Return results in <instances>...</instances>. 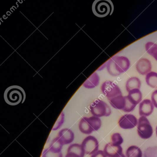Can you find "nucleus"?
I'll list each match as a JSON object with an SVG mask.
<instances>
[{
	"label": "nucleus",
	"mask_w": 157,
	"mask_h": 157,
	"mask_svg": "<svg viewBox=\"0 0 157 157\" xmlns=\"http://www.w3.org/2000/svg\"><path fill=\"white\" fill-rule=\"evenodd\" d=\"M58 137L63 145L70 144L74 139V134L69 128L61 129L58 133Z\"/></svg>",
	"instance_id": "obj_15"
},
{
	"label": "nucleus",
	"mask_w": 157,
	"mask_h": 157,
	"mask_svg": "<svg viewBox=\"0 0 157 157\" xmlns=\"http://www.w3.org/2000/svg\"><path fill=\"white\" fill-rule=\"evenodd\" d=\"M101 126V121L99 117L92 116L90 117H84L80 120L79 128L82 133L86 135L97 131Z\"/></svg>",
	"instance_id": "obj_3"
},
{
	"label": "nucleus",
	"mask_w": 157,
	"mask_h": 157,
	"mask_svg": "<svg viewBox=\"0 0 157 157\" xmlns=\"http://www.w3.org/2000/svg\"><path fill=\"white\" fill-rule=\"evenodd\" d=\"M42 157H63V155L61 152L56 153L51 151L49 148H47L43 151Z\"/></svg>",
	"instance_id": "obj_23"
},
{
	"label": "nucleus",
	"mask_w": 157,
	"mask_h": 157,
	"mask_svg": "<svg viewBox=\"0 0 157 157\" xmlns=\"http://www.w3.org/2000/svg\"><path fill=\"white\" fill-rule=\"evenodd\" d=\"M126 155L127 157H142V152L139 147L133 145L127 149Z\"/></svg>",
	"instance_id": "obj_19"
},
{
	"label": "nucleus",
	"mask_w": 157,
	"mask_h": 157,
	"mask_svg": "<svg viewBox=\"0 0 157 157\" xmlns=\"http://www.w3.org/2000/svg\"><path fill=\"white\" fill-rule=\"evenodd\" d=\"M156 136H157V127H156Z\"/></svg>",
	"instance_id": "obj_28"
},
{
	"label": "nucleus",
	"mask_w": 157,
	"mask_h": 157,
	"mask_svg": "<svg viewBox=\"0 0 157 157\" xmlns=\"http://www.w3.org/2000/svg\"><path fill=\"white\" fill-rule=\"evenodd\" d=\"M151 100L154 106L157 108V90L152 92L151 95Z\"/></svg>",
	"instance_id": "obj_25"
},
{
	"label": "nucleus",
	"mask_w": 157,
	"mask_h": 157,
	"mask_svg": "<svg viewBox=\"0 0 157 157\" xmlns=\"http://www.w3.org/2000/svg\"><path fill=\"white\" fill-rule=\"evenodd\" d=\"M113 6L110 1L97 0L92 5L93 12L94 15L100 18L105 17L113 12Z\"/></svg>",
	"instance_id": "obj_4"
},
{
	"label": "nucleus",
	"mask_w": 157,
	"mask_h": 157,
	"mask_svg": "<svg viewBox=\"0 0 157 157\" xmlns=\"http://www.w3.org/2000/svg\"><path fill=\"white\" fill-rule=\"evenodd\" d=\"M127 97L133 104L136 105L141 102L142 98V93L139 89H135L128 92Z\"/></svg>",
	"instance_id": "obj_16"
},
{
	"label": "nucleus",
	"mask_w": 157,
	"mask_h": 157,
	"mask_svg": "<svg viewBox=\"0 0 157 157\" xmlns=\"http://www.w3.org/2000/svg\"><path fill=\"white\" fill-rule=\"evenodd\" d=\"M112 143L115 145H121L124 142V140L119 133H116L112 135L111 136Z\"/></svg>",
	"instance_id": "obj_22"
},
{
	"label": "nucleus",
	"mask_w": 157,
	"mask_h": 157,
	"mask_svg": "<svg viewBox=\"0 0 157 157\" xmlns=\"http://www.w3.org/2000/svg\"><path fill=\"white\" fill-rule=\"evenodd\" d=\"M126 157L125 156V155H124V154H122V155H120V156H118V157Z\"/></svg>",
	"instance_id": "obj_27"
},
{
	"label": "nucleus",
	"mask_w": 157,
	"mask_h": 157,
	"mask_svg": "<svg viewBox=\"0 0 157 157\" xmlns=\"http://www.w3.org/2000/svg\"><path fill=\"white\" fill-rule=\"evenodd\" d=\"M85 151L81 145L73 144L69 147L65 157H84Z\"/></svg>",
	"instance_id": "obj_14"
},
{
	"label": "nucleus",
	"mask_w": 157,
	"mask_h": 157,
	"mask_svg": "<svg viewBox=\"0 0 157 157\" xmlns=\"http://www.w3.org/2000/svg\"><path fill=\"white\" fill-rule=\"evenodd\" d=\"M64 119H65V115H64V113L62 112L60 114V116L59 117L58 119L57 120L52 130H56L59 128L64 123Z\"/></svg>",
	"instance_id": "obj_24"
},
{
	"label": "nucleus",
	"mask_w": 157,
	"mask_h": 157,
	"mask_svg": "<svg viewBox=\"0 0 157 157\" xmlns=\"http://www.w3.org/2000/svg\"><path fill=\"white\" fill-rule=\"evenodd\" d=\"M138 124L137 119L134 115H124L120 117L118 121L119 127L123 129H131L134 128Z\"/></svg>",
	"instance_id": "obj_10"
},
{
	"label": "nucleus",
	"mask_w": 157,
	"mask_h": 157,
	"mask_svg": "<svg viewBox=\"0 0 157 157\" xmlns=\"http://www.w3.org/2000/svg\"><path fill=\"white\" fill-rule=\"evenodd\" d=\"M147 53L157 61V44L153 42H148L145 45Z\"/></svg>",
	"instance_id": "obj_21"
},
{
	"label": "nucleus",
	"mask_w": 157,
	"mask_h": 157,
	"mask_svg": "<svg viewBox=\"0 0 157 157\" xmlns=\"http://www.w3.org/2000/svg\"><path fill=\"white\" fill-rule=\"evenodd\" d=\"M154 110V105L152 101L146 99L140 103L139 113L140 116L147 117L150 115Z\"/></svg>",
	"instance_id": "obj_12"
},
{
	"label": "nucleus",
	"mask_w": 157,
	"mask_h": 157,
	"mask_svg": "<svg viewBox=\"0 0 157 157\" xmlns=\"http://www.w3.org/2000/svg\"><path fill=\"white\" fill-rule=\"evenodd\" d=\"M101 90L103 93L109 101L117 96L122 95V92L118 85L110 81H107L103 84Z\"/></svg>",
	"instance_id": "obj_8"
},
{
	"label": "nucleus",
	"mask_w": 157,
	"mask_h": 157,
	"mask_svg": "<svg viewBox=\"0 0 157 157\" xmlns=\"http://www.w3.org/2000/svg\"><path fill=\"white\" fill-rule=\"evenodd\" d=\"M130 65V61L128 58L114 56L108 61L107 69L110 75L115 77L127 71Z\"/></svg>",
	"instance_id": "obj_1"
},
{
	"label": "nucleus",
	"mask_w": 157,
	"mask_h": 157,
	"mask_svg": "<svg viewBox=\"0 0 157 157\" xmlns=\"http://www.w3.org/2000/svg\"><path fill=\"white\" fill-rule=\"evenodd\" d=\"M137 133L139 136L143 139L150 138L152 136L153 128L146 117H140L138 119Z\"/></svg>",
	"instance_id": "obj_7"
},
{
	"label": "nucleus",
	"mask_w": 157,
	"mask_h": 157,
	"mask_svg": "<svg viewBox=\"0 0 157 157\" xmlns=\"http://www.w3.org/2000/svg\"><path fill=\"white\" fill-rule=\"evenodd\" d=\"M81 145L85 154L89 155H92L98 151L99 149V142L93 136H90L85 138Z\"/></svg>",
	"instance_id": "obj_9"
},
{
	"label": "nucleus",
	"mask_w": 157,
	"mask_h": 157,
	"mask_svg": "<svg viewBox=\"0 0 157 157\" xmlns=\"http://www.w3.org/2000/svg\"><path fill=\"white\" fill-rule=\"evenodd\" d=\"M63 145H64L62 144L59 138L57 137L52 140L50 144V147L48 148L53 152L59 153L61 152V150Z\"/></svg>",
	"instance_id": "obj_20"
},
{
	"label": "nucleus",
	"mask_w": 157,
	"mask_h": 157,
	"mask_svg": "<svg viewBox=\"0 0 157 157\" xmlns=\"http://www.w3.org/2000/svg\"><path fill=\"white\" fill-rule=\"evenodd\" d=\"M136 68L137 71L140 75H147L151 71V63L150 61L147 59H140L137 62Z\"/></svg>",
	"instance_id": "obj_13"
},
{
	"label": "nucleus",
	"mask_w": 157,
	"mask_h": 157,
	"mask_svg": "<svg viewBox=\"0 0 157 157\" xmlns=\"http://www.w3.org/2000/svg\"><path fill=\"white\" fill-rule=\"evenodd\" d=\"M91 113L94 116L97 117H108L111 114V110L109 105L100 100L94 101L90 105Z\"/></svg>",
	"instance_id": "obj_6"
},
{
	"label": "nucleus",
	"mask_w": 157,
	"mask_h": 157,
	"mask_svg": "<svg viewBox=\"0 0 157 157\" xmlns=\"http://www.w3.org/2000/svg\"><path fill=\"white\" fill-rule=\"evenodd\" d=\"M107 157H117L123 154V148L120 145H115L112 142L107 143L104 149Z\"/></svg>",
	"instance_id": "obj_11"
},
{
	"label": "nucleus",
	"mask_w": 157,
	"mask_h": 157,
	"mask_svg": "<svg viewBox=\"0 0 157 157\" xmlns=\"http://www.w3.org/2000/svg\"><path fill=\"white\" fill-rule=\"evenodd\" d=\"M110 104L115 109L121 110L126 113L132 112L136 105L133 104L127 96L119 95L109 100Z\"/></svg>",
	"instance_id": "obj_5"
},
{
	"label": "nucleus",
	"mask_w": 157,
	"mask_h": 157,
	"mask_svg": "<svg viewBox=\"0 0 157 157\" xmlns=\"http://www.w3.org/2000/svg\"><path fill=\"white\" fill-rule=\"evenodd\" d=\"M4 99L10 105H15L24 101L25 93L23 88L19 86H12L6 89Z\"/></svg>",
	"instance_id": "obj_2"
},
{
	"label": "nucleus",
	"mask_w": 157,
	"mask_h": 157,
	"mask_svg": "<svg viewBox=\"0 0 157 157\" xmlns=\"http://www.w3.org/2000/svg\"><path fill=\"white\" fill-rule=\"evenodd\" d=\"M146 81L147 84L152 88H157V73L151 71L146 75Z\"/></svg>",
	"instance_id": "obj_18"
},
{
	"label": "nucleus",
	"mask_w": 157,
	"mask_h": 157,
	"mask_svg": "<svg viewBox=\"0 0 157 157\" xmlns=\"http://www.w3.org/2000/svg\"><path fill=\"white\" fill-rule=\"evenodd\" d=\"M141 86V82L139 78L137 77H134L128 80L126 83V89L128 92L135 89H140Z\"/></svg>",
	"instance_id": "obj_17"
},
{
	"label": "nucleus",
	"mask_w": 157,
	"mask_h": 157,
	"mask_svg": "<svg viewBox=\"0 0 157 157\" xmlns=\"http://www.w3.org/2000/svg\"><path fill=\"white\" fill-rule=\"evenodd\" d=\"M91 157H107L104 151L99 150L91 155Z\"/></svg>",
	"instance_id": "obj_26"
}]
</instances>
